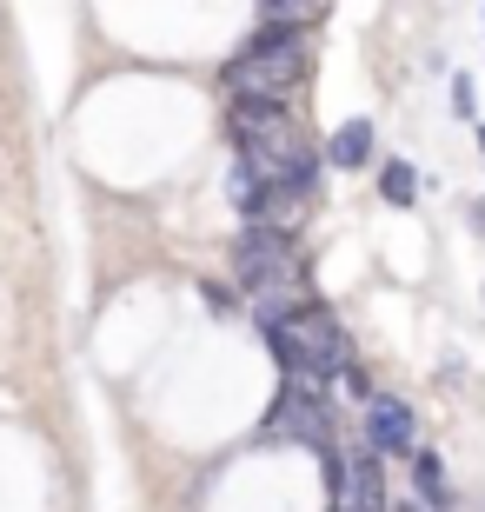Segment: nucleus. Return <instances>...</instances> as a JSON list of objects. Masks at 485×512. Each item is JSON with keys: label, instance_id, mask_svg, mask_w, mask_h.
Listing matches in <instances>:
<instances>
[{"label": "nucleus", "instance_id": "obj_10", "mask_svg": "<svg viewBox=\"0 0 485 512\" xmlns=\"http://www.w3.org/2000/svg\"><path fill=\"white\" fill-rule=\"evenodd\" d=\"M479 153H485V127H479Z\"/></svg>", "mask_w": 485, "mask_h": 512}, {"label": "nucleus", "instance_id": "obj_8", "mask_svg": "<svg viewBox=\"0 0 485 512\" xmlns=\"http://www.w3.org/2000/svg\"><path fill=\"white\" fill-rule=\"evenodd\" d=\"M452 107L472 120V80H466V74H452Z\"/></svg>", "mask_w": 485, "mask_h": 512}, {"label": "nucleus", "instance_id": "obj_3", "mask_svg": "<svg viewBox=\"0 0 485 512\" xmlns=\"http://www.w3.org/2000/svg\"><path fill=\"white\" fill-rule=\"evenodd\" d=\"M286 273H293L286 227H240V240H233V280L246 293H280Z\"/></svg>", "mask_w": 485, "mask_h": 512}, {"label": "nucleus", "instance_id": "obj_9", "mask_svg": "<svg viewBox=\"0 0 485 512\" xmlns=\"http://www.w3.org/2000/svg\"><path fill=\"white\" fill-rule=\"evenodd\" d=\"M472 227H479V233H485V200H472Z\"/></svg>", "mask_w": 485, "mask_h": 512}, {"label": "nucleus", "instance_id": "obj_4", "mask_svg": "<svg viewBox=\"0 0 485 512\" xmlns=\"http://www.w3.org/2000/svg\"><path fill=\"white\" fill-rule=\"evenodd\" d=\"M366 453H379V459L419 453V426H412V406L399 393H366Z\"/></svg>", "mask_w": 485, "mask_h": 512}, {"label": "nucleus", "instance_id": "obj_2", "mask_svg": "<svg viewBox=\"0 0 485 512\" xmlns=\"http://www.w3.org/2000/svg\"><path fill=\"white\" fill-rule=\"evenodd\" d=\"M266 439H293V446H313V453H333V406L319 386L280 380L273 406H266Z\"/></svg>", "mask_w": 485, "mask_h": 512}, {"label": "nucleus", "instance_id": "obj_5", "mask_svg": "<svg viewBox=\"0 0 485 512\" xmlns=\"http://www.w3.org/2000/svg\"><path fill=\"white\" fill-rule=\"evenodd\" d=\"M373 120H339L333 127V140H326V160H333L339 173H353V167H366L373 160Z\"/></svg>", "mask_w": 485, "mask_h": 512}, {"label": "nucleus", "instance_id": "obj_7", "mask_svg": "<svg viewBox=\"0 0 485 512\" xmlns=\"http://www.w3.org/2000/svg\"><path fill=\"white\" fill-rule=\"evenodd\" d=\"M379 193H386L392 207H419V173H412V160L392 153L386 167H379Z\"/></svg>", "mask_w": 485, "mask_h": 512}, {"label": "nucleus", "instance_id": "obj_6", "mask_svg": "<svg viewBox=\"0 0 485 512\" xmlns=\"http://www.w3.org/2000/svg\"><path fill=\"white\" fill-rule=\"evenodd\" d=\"M412 499L426 512H446L452 493H446V459L439 453H412Z\"/></svg>", "mask_w": 485, "mask_h": 512}, {"label": "nucleus", "instance_id": "obj_1", "mask_svg": "<svg viewBox=\"0 0 485 512\" xmlns=\"http://www.w3.org/2000/svg\"><path fill=\"white\" fill-rule=\"evenodd\" d=\"M306 74V47L293 40V27L266 20L260 34H246V47L233 60H220L226 107H286V94Z\"/></svg>", "mask_w": 485, "mask_h": 512}]
</instances>
